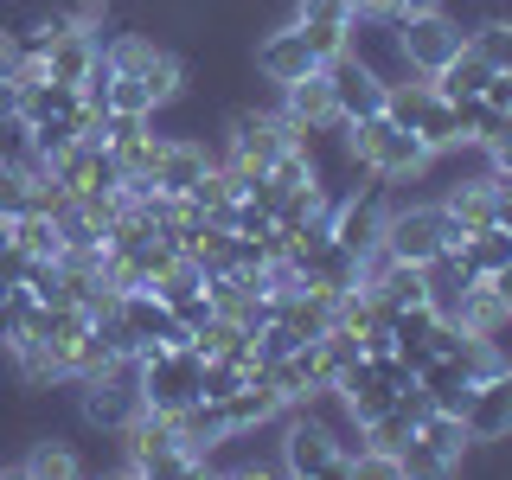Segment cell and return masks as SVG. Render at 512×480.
I'll return each mask as SVG.
<instances>
[{
    "instance_id": "25",
    "label": "cell",
    "mask_w": 512,
    "mask_h": 480,
    "mask_svg": "<svg viewBox=\"0 0 512 480\" xmlns=\"http://www.w3.org/2000/svg\"><path fill=\"white\" fill-rule=\"evenodd\" d=\"M487 288L500 295V308L512 314V263H500V269H493V276H487Z\"/></svg>"
},
{
    "instance_id": "21",
    "label": "cell",
    "mask_w": 512,
    "mask_h": 480,
    "mask_svg": "<svg viewBox=\"0 0 512 480\" xmlns=\"http://www.w3.org/2000/svg\"><path fill=\"white\" fill-rule=\"evenodd\" d=\"M244 378H250L244 365H231V359H205V372H199V397H205V404H224V397H231Z\"/></svg>"
},
{
    "instance_id": "7",
    "label": "cell",
    "mask_w": 512,
    "mask_h": 480,
    "mask_svg": "<svg viewBox=\"0 0 512 480\" xmlns=\"http://www.w3.org/2000/svg\"><path fill=\"white\" fill-rule=\"evenodd\" d=\"M327 84H333V103H340V122H365L384 109V77L359 52L327 58Z\"/></svg>"
},
{
    "instance_id": "9",
    "label": "cell",
    "mask_w": 512,
    "mask_h": 480,
    "mask_svg": "<svg viewBox=\"0 0 512 480\" xmlns=\"http://www.w3.org/2000/svg\"><path fill=\"white\" fill-rule=\"evenodd\" d=\"M461 423H468L474 448H493V442L512 436V365H500L493 378L474 384V397H468V410H461Z\"/></svg>"
},
{
    "instance_id": "2",
    "label": "cell",
    "mask_w": 512,
    "mask_h": 480,
    "mask_svg": "<svg viewBox=\"0 0 512 480\" xmlns=\"http://www.w3.org/2000/svg\"><path fill=\"white\" fill-rule=\"evenodd\" d=\"M384 250L397 256V263H429L436 250H455L461 244V231H455V218L442 212V199H391L384 192V237H378Z\"/></svg>"
},
{
    "instance_id": "22",
    "label": "cell",
    "mask_w": 512,
    "mask_h": 480,
    "mask_svg": "<svg viewBox=\"0 0 512 480\" xmlns=\"http://www.w3.org/2000/svg\"><path fill=\"white\" fill-rule=\"evenodd\" d=\"M295 20H314V26H352V0H295Z\"/></svg>"
},
{
    "instance_id": "14",
    "label": "cell",
    "mask_w": 512,
    "mask_h": 480,
    "mask_svg": "<svg viewBox=\"0 0 512 480\" xmlns=\"http://www.w3.org/2000/svg\"><path fill=\"white\" fill-rule=\"evenodd\" d=\"M416 448H423V455H436V468H442V474H455L461 461H468L474 436H468V423H461L455 410H429L423 423H416Z\"/></svg>"
},
{
    "instance_id": "3",
    "label": "cell",
    "mask_w": 512,
    "mask_h": 480,
    "mask_svg": "<svg viewBox=\"0 0 512 480\" xmlns=\"http://www.w3.org/2000/svg\"><path fill=\"white\" fill-rule=\"evenodd\" d=\"M77 410H84L90 429H103V436H122V429L135 423L141 410H148V397H141V359H116L109 372L77 378Z\"/></svg>"
},
{
    "instance_id": "13",
    "label": "cell",
    "mask_w": 512,
    "mask_h": 480,
    "mask_svg": "<svg viewBox=\"0 0 512 480\" xmlns=\"http://www.w3.org/2000/svg\"><path fill=\"white\" fill-rule=\"evenodd\" d=\"M416 269H423V301L442 320H455L461 314V295H468V282H474L468 263H461V250H436L429 263H416Z\"/></svg>"
},
{
    "instance_id": "16",
    "label": "cell",
    "mask_w": 512,
    "mask_h": 480,
    "mask_svg": "<svg viewBox=\"0 0 512 480\" xmlns=\"http://www.w3.org/2000/svg\"><path fill=\"white\" fill-rule=\"evenodd\" d=\"M487 77H493V64L480 58V52H474V39H468V45H461V52L448 58L436 77H429V84H436L448 103H461V96H480V84H487Z\"/></svg>"
},
{
    "instance_id": "12",
    "label": "cell",
    "mask_w": 512,
    "mask_h": 480,
    "mask_svg": "<svg viewBox=\"0 0 512 480\" xmlns=\"http://www.w3.org/2000/svg\"><path fill=\"white\" fill-rule=\"evenodd\" d=\"M205 167H212L205 141H192V135H167V154H160V167H154V192H173V199H186V192L205 180Z\"/></svg>"
},
{
    "instance_id": "19",
    "label": "cell",
    "mask_w": 512,
    "mask_h": 480,
    "mask_svg": "<svg viewBox=\"0 0 512 480\" xmlns=\"http://www.w3.org/2000/svg\"><path fill=\"white\" fill-rule=\"evenodd\" d=\"M20 212H39L32 205V173L13 154H0V218H20Z\"/></svg>"
},
{
    "instance_id": "17",
    "label": "cell",
    "mask_w": 512,
    "mask_h": 480,
    "mask_svg": "<svg viewBox=\"0 0 512 480\" xmlns=\"http://www.w3.org/2000/svg\"><path fill=\"white\" fill-rule=\"evenodd\" d=\"M13 244H20L26 256H39V263H58V256H64V237H58L52 212H20V218H13Z\"/></svg>"
},
{
    "instance_id": "23",
    "label": "cell",
    "mask_w": 512,
    "mask_h": 480,
    "mask_svg": "<svg viewBox=\"0 0 512 480\" xmlns=\"http://www.w3.org/2000/svg\"><path fill=\"white\" fill-rule=\"evenodd\" d=\"M295 26H301V39H308L314 52H320V64L346 52V26H314V20H295Z\"/></svg>"
},
{
    "instance_id": "15",
    "label": "cell",
    "mask_w": 512,
    "mask_h": 480,
    "mask_svg": "<svg viewBox=\"0 0 512 480\" xmlns=\"http://www.w3.org/2000/svg\"><path fill=\"white\" fill-rule=\"evenodd\" d=\"M365 295L378 301V314H384V320L404 314V308H423V269H416V263H391L372 288H365Z\"/></svg>"
},
{
    "instance_id": "5",
    "label": "cell",
    "mask_w": 512,
    "mask_h": 480,
    "mask_svg": "<svg viewBox=\"0 0 512 480\" xmlns=\"http://www.w3.org/2000/svg\"><path fill=\"white\" fill-rule=\"evenodd\" d=\"M391 26H397V45H404V58H410V71L416 77H436L448 58L468 45V26H461V13L455 7H429V13H391Z\"/></svg>"
},
{
    "instance_id": "1",
    "label": "cell",
    "mask_w": 512,
    "mask_h": 480,
    "mask_svg": "<svg viewBox=\"0 0 512 480\" xmlns=\"http://www.w3.org/2000/svg\"><path fill=\"white\" fill-rule=\"evenodd\" d=\"M346 148L365 167V180H378V186L423 180V173H429V154H436L423 135H410V128L391 122L384 109H378V116H365V122H346Z\"/></svg>"
},
{
    "instance_id": "4",
    "label": "cell",
    "mask_w": 512,
    "mask_h": 480,
    "mask_svg": "<svg viewBox=\"0 0 512 480\" xmlns=\"http://www.w3.org/2000/svg\"><path fill=\"white\" fill-rule=\"evenodd\" d=\"M384 116L404 122L410 135H423L436 154H442V148H468L455 103H448V96L429 84V77H410V84H391V90H384Z\"/></svg>"
},
{
    "instance_id": "24",
    "label": "cell",
    "mask_w": 512,
    "mask_h": 480,
    "mask_svg": "<svg viewBox=\"0 0 512 480\" xmlns=\"http://www.w3.org/2000/svg\"><path fill=\"white\" fill-rule=\"evenodd\" d=\"M480 103H487V109H512V71H493L487 84H480Z\"/></svg>"
},
{
    "instance_id": "20",
    "label": "cell",
    "mask_w": 512,
    "mask_h": 480,
    "mask_svg": "<svg viewBox=\"0 0 512 480\" xmlns=\"http://www.w3.org/2000/svg\"><path fill=\"white\" fill-rule=\"evenodd\" d=\"M20 468H26V474H77L84 461L71 455V442H64V436H39V442H32V455L20 461Z\"/></svg>"
},
{
    "instance_id": "6",
    "label": "cell",
    "mask_w": 512,
    "mask_h": 480,
    "mask_svg": "<svg viewBox=\"0 0 512 480\" xmlns=\"http://www.w3.org/2000/svg\"><path fill=\"white\" fill-rule=\"evenodd\" d=\"M282 474H308V480H352V455H340V442L314 423L301 404L282 410Z\"/></svg>"
},
{
    "instance_id": "8",
    "label": "cell",
    "mask_w": 512,
    "mask_h": 480,
    "mask_svg": "<svg viewBox=\"0 0 512 480\" xmlns=\"http://www.w3.org/2000/svg\"><path fill=\"white\" fill-rule=\"evenodd\" d=\"M308 71H320V52H314L308 39H301V26H295V20L276 26V32H263V45H256V77H263V84L288 90V84H301Z\"/></svg>"
},
{
    "instance_id": "18",
    "label": "cell",
    "mask_w": 512,
    "mask_h": 480,
    "mask_svg": "<svg viewBox=\"0 0 512 480\" xmlns=\"http://www.w3.org/2000/svg\"><path fill=\"white\" fill-rule=\"evenodd\" d=\"M468 39H474V52L487 58L493 71H512V13H487V20H474Z\"/></svg>"
},
{
    "instance_id": "26",
    "label": "cell",
    "mask_w": 512,
    "mask_h": 480,
    "mask_svg": "<svg viewBox=\"0 0 512 480\" xmlns=\"http://www.w3.org/2000/svg\"><path fill=\"white\" fill-rule=\"evenodd\" d=\"M487 167H493V173H506V180H512V135H506V141H493V148H487Z\"/></svg>"
},
{
    "instance_id": "27",
    "label": "cell",
    "mask_w": 512,
    "mask_h": 480,
    "mask_svg": "<svg viewBox=\"0 0 512 480\" xmlns=\"http://www.w3.org/2000/svg\"><path fill=\"white\" fill-rule=\"evenodd\" d=\"M429 7H448V0H384V13H429Z\"/></svg>"
},
{
    "instance_id": "11",
    "label": "cell",
    "mask_w": 512,
    "mask_h": 480,
    "mask_svg": "<svg viewBox=\"0 0 512 480\" xmlns=\"http://www.w3.org/2000/svg\"><path fill=\"white\" fill-rule=\"evenodd\" d=\"M282 116L301 128V135H327V128H346L340 122V103H333V84H327V64L308 71L301 84L282 90Z\"/></svg>"
},
{
    "instance_id": "10",
    "label": "cell",
    "mask_w": 512,
    "mask_h": 480,
    "mask_svg": "<svg viewBox=\"0 0 512 480\" xmlns=\"http://www.w3.org/2000/svg\"><path fill=\"white\" fill-rule=\"evenodd\" d=\"M96 58H103V39H96V26H90V20H71V26H58L52 39L39 45V64H45V77H58V84H84Z\"/></svg>"
}]
</instances>
